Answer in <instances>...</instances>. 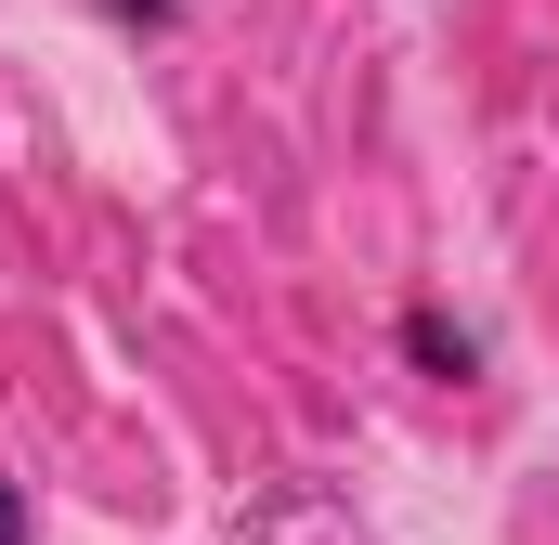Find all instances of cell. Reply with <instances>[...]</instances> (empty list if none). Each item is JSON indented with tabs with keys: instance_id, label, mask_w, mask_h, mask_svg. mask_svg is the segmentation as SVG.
I'll return each mask as SVG.
<instances>
[{
	"instance_id": "3",
	"label": "cell",
	"mask_w": 559,
	"mask_h": 545,
	"mask_svg": "<svg viewBox=\"0 0 559 545\" xmlns=\"http://www.w3.org/2000/svg\"><path fill=\"white\" fill-rule=\"evenodd\" d=\"M0 545H39V520H26V494L0 481Z\"/></svg>"
},
{
	"instance_id": "2",
	"label": "cell",
	"mask_w": 559,
	"mask_h": 545,
	"mask_svg": "<svg viewBox=\"0 0 559 545\" xmlns=\"http://www.w3.org/2000/svg\"><path fill=\"white\" fill-rule=\"evenodd\" d=\"M92 13H118V26H182V0H92Z\"/></svg>"
},
{
	"instance_id": "1",
	"label": "cell",
	"mask_w": 559,
	"mask_h": 545,
	"mask_svg": "<svg viewBox=\"0 0 559 545\" xmlns=\"http://www.w3.org/2000/svg\"><path fill=\"white\" fill-rule=\"evenodd\" d=\"M391 338H404V364H417L429 390H468V377H481V338H468L442 299H404V325H391Z\"/></svg>"
}]
</instances>
